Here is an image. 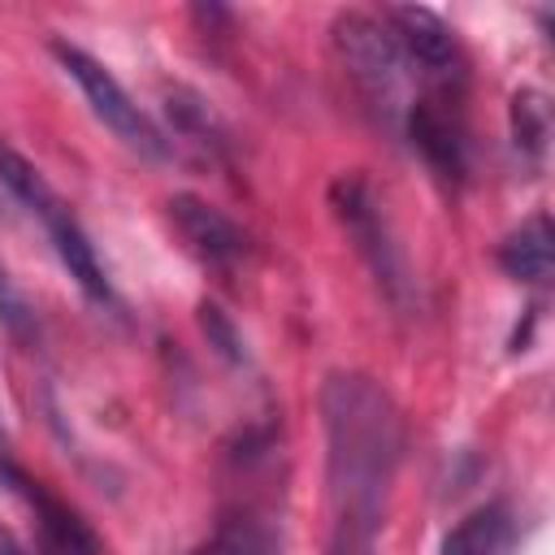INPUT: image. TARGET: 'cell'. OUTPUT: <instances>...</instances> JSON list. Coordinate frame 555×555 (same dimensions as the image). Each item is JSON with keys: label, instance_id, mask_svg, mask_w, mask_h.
I'll list each match as a JSON object with an SVG mask.
<instances>
[{"label": "cell", "instance_id": "obj_4", "mask_svg": "<svg viewBox=\"0 0 555 555\" xmlns=\"http://www.w3.org/2000/svg\"><path fill=\"white\" fill-rule=\"evenodd\" d=\"M52 56H56V65L78 82V91H82V100L91 104V113H95L126 147H134V152L147 156V160H165V156H169V139L160 134V126L130 100V91L104 69V61H95L91 52H82L78 43H65V39H52Z\"/></svg>", "mask_w": 555, "mask_h": 555}, {"label": "cell", "instance_id": "obj_15", "mask_svg": "<svg viewBox=\"0 0 555 555\" xmlns=\"http://www.w3.org/2000/svg\"><path fill=\"white\" fill-rule=\"evenodd\" d=\"M0 325L17 343H35V334H39V317H35L30 299L22 295V286L13 282V273L4 264H0Z\"/></svg>", "mask_w": 555, "mask_h": 555}, {"label": "cell", "instance_id": "obj_8", "mask_svg": "<svg viewBox=\"0 0 555 555\" xmlns=\"http://www.w3.org/2000/svg\"><path fill=\"white\" fill-rule=\"evenodd\" d=\"M403 126L412 147L425 156V165L438 178H464V126L451 87H438L434 95H416L403 113Z\"/></svg>", "mask_w": 555, "mask_h": 555}, {"label": "cell", "instance_id": "obj_5", "mask_svg": "<svg viewBox=\"0 0 555 555\" xmlns=\"http://www.w3.org/2000/svg\"><path fill=\"white\" fill-rule=\"evenodd\" d=\"M330 208L334 217L343 221V230L351 234L356 251L364 256V264L373 269L377 286L386 291L390 304H408L412 295V278H408V260H403V247L395 243L390 234V221L373 195V186L360 178V173H343L334 186H330Z\"/></svg>", "mask_w": 555, "mask_h": 555}, {"label": "cell", "instance_id": "obj_18", "mask_svg": "<svg viewBox=\"0 0 555 555\" xmlns=\"http://www.w3.org/2000/svg\"><path fill=\"white\" fill-rule=\"evenodd\" d=\"M0 555H35V551H30V546H26V542H22V538L0 520Z\"/></svg>", "mask_w": 555, "mask_h": 555}, {"label": "cell", "instance_id": "obj_16", "mask_svg": "<svg viewBox=\"0 0 555 555\" xmlns=\"http://www.w3.org/2000/svg\"><path fill=\"white\" fill-rule=\"evenodd\" d=\"M199 325H204V334H208V343L217 347V356H225L230 364H243L247 360V343H243V334H238V325L217 308V304H199Z\"/></svg>", "mask_w": 555, "mask_h": 555}, {"label": "cell", "instance_id": "obj_7", "mask_svg": "<svg viewBox=\"0 0 555 555\" xmlns=\"http://www.w3.org/2000/svg\"><path fill=\"white\" fill-rule=\"evenodd\" d=\"M382 22L390 26V35L399 39L408 65L425 78H434L438 87H451L460 78V43H455V30L425 4H395L382 13Z\"/></svg>", "mask_w": 555, "mask_h": 555}, {"label": "cell", "instance_id": "obj_1", "mask_svg": "<svg viewBox=\"0 0 555 555\" xmlns=\"http://www.w3.org/2000/svg\"><path fill=\"white\" fill-rule=\"evenodd\" d=\"M330 555H364L382 529L386 494L403 460V412L369 373H330L321 386Z\"/></svg>", "mask_w": 555, "mask_h": 555}, {"label": "cell", "instance_id": "obj_17", "mask_svg": "<svg viewBox=\"0 0 555 555\" xmlns=\"http://www.w3.org/2000/svg\"><path fill=\"white\" fill-rule=\"evenodd\" d=\"M26 468L13 460V447H9V434H4V412H0V486H13Z\"/></svg>", "mask_w": 555, "mask_h": 555}, {"label": "cell", "instance_id": "obj_14", "mask_svg": "<svg viewBox=\"0 0 555 555\" xmlns=\"http://www.w3.org/2000/svg\"><path fill=\"white\" fill-rule=\"evenodd\" d=\"M191 555H269V542L251 520H221Z\"/></svg>", "mask_w": 555, "mask_h": 555}, {"label": "cell", "instance_id": "obj_3", "mask_svg": "<svg viewBox=\"0 0 555 555\" xmlns=\"http://www.w3.org/2000/svg\"><path fill=\"white\" fill-rule=\"evenodd\" d=\"M334 52L347 69V78L356 82V91L364 95V104L382 117V121H403L408 104H412V65L399 48V39L390 35V26L377 13H338L334 26Z\"/></svg>", "mask_w": 555, "mask_h": 555}, {"label": "cell", "instance_id": "obj_11", "mask_svg": "<svg viewBox=\"0 0 555 555\" xmlns=\"http://www.w3.org/2000/svg\"><path fill=\"white\" fill-rule=\"evenodd\" d=\"M512 546V516L503 503L473 507L455 529H447L438 555H507Z\"/></svg>", "mask_w": 555, "mask_h": 555}, {"label": "cell", "instance_id": "obj_10", "mask_svg": "<svg viewBox=\"0 0 555 555\" xmlns=\"http://www.w3.org/2000/svg\"><path fill=\"white\" fill-rule=\"evenodd\" d=\"M551 260H555V230H551L546 212H533L529 221H520L499 243V264L516 282H546L551 278Z\"/></svg>", "mask_w": 555, "mask_h": 555}, {"label": "cell", "instance_id": "obj_9", "mask_svg": "<svg viewBox=\"0 0 555 555\" xmlns=\"http://www.w3.org/2000/svg\"><path fill=\"white\" fill-rule=\"evenodd\" d=\"M13 494L26 499V507L35 512V555H108V546L100 542V533L56 494L43 490V481H35L30 473H22L13 486Z\"/></svg>", "mask_w": 555, "mask_h": 555}, {"label": "cell", "instance_id": "obj_6", "mask_svg": "<svg viewBox=\"0 0 555 555\" xmlns=\"http://www.w3.org/2000/svg\"><path fill=\"white\" fill-rule=\"evenodd\" d=\"M169 221L182 234V243L217 273H234L251 260V234L234 217H225L217 204H208L191 191L169 199Z\"/></svg>", "mask_w": 555, "mask_h": 555}, {"label": "cell", "instance_id": "obj_12", "mask_svg": "<svg viewBox=\"0 0 555 555\" xmlns=\"http://www.w3.org/2000/svg\"><path fill=\"white\" fill-rule=\"evenodd\" d=\"M165 108H169V121H173V130L186 139V143H195L199 152H221V143H225V134H221V121L212 117V108L195 95V91H173L169 100H165Z\"/></svg>", "mask_w": 555, "mask_h": 555}, {"label": "cell", "instance_id": "obj_2", "mask_svg": "<svg viewBox=\"0 0 555 555\" xmlns=\"http://www.w3.org/2000/svg\"><path fill=\"white\" fill-rule=\"evenodd\" d=\"M0 186L48 230V243L56 247L65 273L82 286V295L95 299V304H113V282H108V273H104V264L95 256L91 234L82 230V221L74 217V208L65 204V195L39 173V165L26 160L4 139H0Z\"/></svg>", "mask_w": 555, "mask_h": 555}, {"label": "cell", "instance_id": "obj_13", "mask_svg": "<svg viewBox=\"0 0 555 555\" xmlns=\"http://www.w3.org/2000/svg\"><path fill=\"white\" fill-rule=\"evenodd\" d=\"M507 117H512V143H516V152L542 160L546 139H551V104H546V95L542 91H529V87L516 91Z\"/></svg>", "mask_w": 555, "mask_h": 555}]
</instances>
